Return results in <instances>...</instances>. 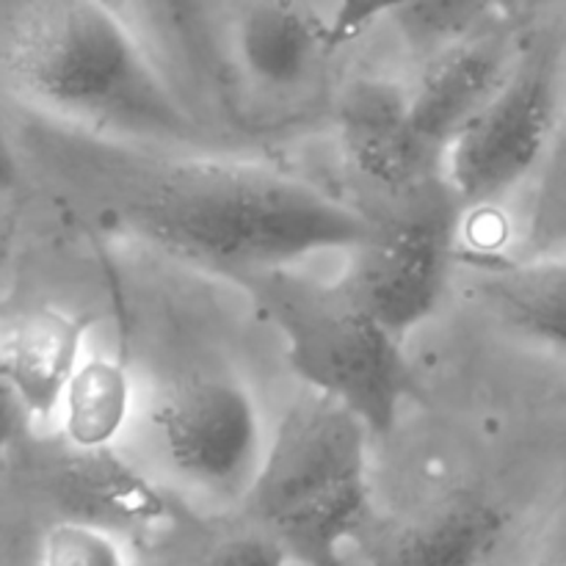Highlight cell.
I'll use <instances>...</instances> for the list:
<instances>
[{"label":"cell","mask_w":566,"mask_h":566,"mask_svg":"<svg viewBox=\"0 0 566 566\" xmlns=\"http://www.w3.org/2000/svg\"><path fill=\"white\" fill-rule=\"evenodd\" d=\"M88 213L119 235L219 280L352 254L368 219L346 197L227 149L94 136L42 119Z\"/></svg>","instance_id":"cell-1"},{"label":"cell","mask_w":566,"mask_h":566,"mask_svg":"<svg viewBox=\"0 0 566 566\" xmlns=\"http://www.w3.org/2000/svg\"><path fill=\"white\" fill-rule=\"evenodd\" d=\"M368 219L365 241L346 254L343 276L376 318L407 340L440 310L459 263L468 210L446 175L379 197H352Z\"/></svg>","instance_id":"cell-6"},{"label":"cell","mask_w":566,"mask_h":566,"mask_svg":"<svg viewBox=\"0 0 566 566\" xmlns=\"http://www.w3.org/2000/svg\"><path fill=\"white\" fill-rule=\"evenodd\" d=\"M50 481L64 517L88 520L125 539L164 534L175 520L164 481L119 448L81 451L64 446Z\"/></svg>","instance_id":"cell-10"},{"label":"cell","mask_w":566,"mask_h":566,"mask_svg":"<svg viewBox=\"0 0 566 566\" xmlns=\"http://www.w3.org/2000/svg\"><path fill=\"white\" fill-rule=\"evenodd\" d=\"M188 566H298L285 545L260 525L224 536L199 553Z\"/></svg>","instance_id":"cell-18"},{"label":"cell","mask_w":566,"mask_h":566,"mask_svg":"<svg viewBox=\"0 0 566 566\" xmlns=\"http://www.w3.org/2000/svg\"><path fill=\"white\" fill-rule=\"evenodd\" d=\"M566 111V50L556 39L520 48L512 70L448 147L442 175L468 213L531 186Z\"/></svg>","instance_id":"cell-7"},{"label":"cell","mask_w":566,"mask_h":566,"mask_svg":"<svg viewBox=\"0 0 566 566\" xmlns=\"http://www.w3.org/2000/svg\"><path fill=\"white\" fill-rule=\"evenodd\" d=\"M520 48L509 33H468L434 50L409 88V119L420 149L442 166L448 147L470 116L512 70Z\"/></svg>","instance_id":"cell-9"},{"label":"cell","mask_w":566,"mask_h":566,"mask_svg":"<svg viewBox=\"0 0 566 566\" xmlns=\"http://www.w3.org/2000/svg\"><path fill=\"white\" fill-rule=\"evenodd\" d=\"M374 440L352 409L307 390L271 429L241 509L298 566H346L374 520Z\"/></svg>","instance_id":"cell-3"},{"label":"cell","mask_w":566,"mask_h":566,"mask_svg":"<svg viewBox=\"0 0 566 566\" xmlns=\"http://www.w3.org/2000/svg\"><path fill=\"white\" fill-rule=\"evenodd\" d=\"M337 144L352 175V197H379L442 175L420 149L409 119V88L381 77L348 83L335 114Z\"/></svg>","instance_id":"cell-8"},{"label":"cell","mask_w":566,"mask_h":566,"mask_svg":"<svg viewBox=\"0 0 566 566\" xmlns=\"http://www.w3.org/2000/svg\"><path fill=\"white\" fill-rule=\"evenodd\" d=\"M318 25L298 6L260 0L249 6L235 28V50L249 81L265 92L302 86L321 55Z\"/></svg>","instance_id":"cell-14"},{"label":"cell","mask_w":566,"mask_h":566,"mask_svg":"<svg viewBox=\"0 0 566 566\" xmlns=\"http://www.w3.org/2000/svg\"><path fill=\"white\" fill-rule=\"evenodd\" d=\"M509 520L497 503L459 492L381 531L370 566H484L506 536Z\"/></svg>","instance_id":"cell-12"},{"label":"cell","mask_w":566,"mask_h":566,"mask_svg":"<svg viewBox=\"0 0 566 566\" xmlns=\"http://www.w3.org/2000/svg\"><path fill=\"white\" fill-rule=\"evenodd\" d=\"M138 418L136 385L119 359L83 357L59 403L61 442L81 451L119 448Z\"/></svg>","instance_id":"cell-15"},{"label":"cell","mask_w":566,"mask_h":566,"mask_svg":"<svg viewBox=\"0 0 566 566\" xmlns=\"http://www.w3.org/2000/svg\"><path fill=\"white\" fill-rule=\"evenodd\" d=\"M88 321L61 307H39L0 340V370L31 420H55L66 385L86 357Z\"/></svg>","instance_id":"cell-13"},{"label":"cell","mask_w":566,"mask_h":566,"mask_svg":"<svg viewBox=\"0 0 566 566\" xmlns=\"http://www.w3.org/2000/svg\"><path fill=\"white\" fill-rule=\"evenodd\" d=\"M31 423V415L25 412L20 396H17L14 387L9 385V379L0 370V457L20 440L22 431Z\"/></svg>","instance_id":"cell-19"},{"label":"cell","mask_w":566,"mask_h":566,"mask_svg":"<svg viewBox=\"0 0 566 566\" xmlns=\"http://www.w3.org/2000/svg\"><path fill=\"white\" fill-rule=\"evenodd\" d=\"M473 302L509 337L566 359V252L464 258Z\"/></svg>","instance_id":"cell-11"},{"label":"cell","mask_w":566,"mask_h":566,"mask_svg":"<svg viewBox=\"0 0 566 566\" xmlns=\"http://www.w3.org/2000/svg\"><path fill=\"white\" fill-rule=\"evenodd\" d=\"M566 252V111L539 171L531 180L520 254Z\"/></svg>","instance_id":"cell-16"},{"label":"cell","mask_w":566,"mask_h":566,"mask_svg":"<svg viewBox=\"0 0 566 566\" xmlns=\"http://www.w3.org/2000/svg\"><path fill=\"white\" fill-rule=\"evenodd\" d=\"M36 566H136L130 539L77 517H61L39 542Z\"/></svg>","instance_id":"cell-17"},{"label":"cell","mask_w":566,"mask_h":566,"mask_svg":"<svg viewBox=\"0 0 566 566\" xmlns=\"http://www.w3.org/2000/svg\"><path fill=\"white\" fill-rule=\"evenodd\" d=\"M285 346L310 392L352 409L376 440L398 426L415 396L403 337L381 324L346 276L324 280L304 265H271L230 276Z\"/></svg>","instance_id":"cell-4"},{"label":"cell","mask_w":566,"mask_h":566,"mask_svg":"<svg viewBox=\"0 0 566 566\" xmlns=\"http://www.w3.org/2000/svg\"><path fill=\"white\" fill-rule=\"evenodd\" d=\"M133 429L164 484L219 506H241L271 434L254 392L227 374H188L158 387Z\"/></svg>","instance_id":"cell-5"},{"label":"cell","mask_w":566,"mask_h":566,"mask_svg":"<svg viewBox=\"0 0 566 566\" xmlns=\"http://www.w3.org/2000/svg\"><path fill=\"white\" fill-rule=\"evenodd\" d=\"M6 83L39 119L94 136L224 149L103 0H36L0 50Z\"/></svg>","instance_id":"cell-2"}]
</instances>
